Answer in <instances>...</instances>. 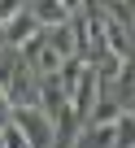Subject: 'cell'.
<instances>
[{
    "instance_id": "6da1fadb",
    "label": "cell",
    "mask_w": 135,
    "mask_h": 148,
    "mask_svg": "<svg viewBox=\"0 0 135 148\" xmlns=\"http://www.w3.org/2000/svg\"><path fill=\"white\" fill-rule=\"evenodd\" d=\"M9 122L26 135V144H31V148H57V122H52L39 105L13 109V118H9Z\"/></svg>"
},
{
    "instance_id": "7a4b0ae2",
    "label": "cell",
    "mask_w": 135,
    "mask_h": 148,
    "mask_svg": "<svg viewBox=\"0 0 135 148\" xmlns=\"http://www.w3.org/2000/svg\"><path fill=\"white\" fill-rule=\"evenodd\" d=\"M35 35H44V31H39V22L31 18V5H22V13H18V18L5 26V39H9V48H18V52H22V48H26Z\"/></svg>"
},
{
    "instance_id": "3957f363",
    "label": "cell",
    "mask_w": 135,
    "mask_h": 148,
    "mask_svg": "<svg viewBox=\"0 0 135 148\" xmlns=\"http://www.w3.org/2000/svg\"><path fill=\"white\" fill-rule=\"evenodd\" d=\"M126 113V105L118 100V96H100L96 100V109H92V118H87V126L83 131H100V126H113L118 118Z\"/></svg>"
},
{
    "instance_id": "277c9868",
    "label": "cell",
    "mask_w": 135,
    "mask_h": 148,
    "mask_svg": "<svg viewBox=\"0 0 135 148\" xmlns=\"http://www.w3.org/2000/svg\"><path fill=\"white\" fill-rule=\"evenodd\" d=\"M31 18L39 22V31H57L70 22V5H52V0H39V5H31Z\"/></svg>"
},
{
    "instance_id": "5b68a950",
    "label": "cell",
    "mask_w": 135,
    "mask_h": 148,
    "mask_svg": "<svg viewBox=\"0 0 135 148\" xmlns=\"http://www.w3.org/2000/svg\"><path fill=\"white\" fill-rule=\"evenodd\" d=\"M113 148H135V113L131 109L113 122Z\"/></svg>"
},
{
    "instance_id": "8992f818",
    "label": "cell",
    "mask_w": 135,
    "mask_h": 148,
    "mask_svg": "<svg viewBox=\"0 0 135 148\" xmlns=\"http://www.w3.org/2000/svg\"><path fill=\"white\" fill-rule=\"evenodd\" d=\"M5 148H31V144H26V135H22V131H18L13 122L5 126Z\"/></svg>"
},
{
    "instance_id": "52a82bcc",
    "label": "cell",
    "mask_w": 135,
    "mask_h": 148,
    "mask_svg": "<svg viewBox=\"0 0 135 148\" xmlns=\"http://www.w3.org/2000/svg\"><path fill=\"white\" fill-rule=\"evenodd\" d=\"M9 118H13V105H9L5 92H0V126H9Z\"/></svg>"
},
{
    "instance_id": "ba28073f",
    "label": "cell",
    "mask_w": 135,
    "mask_h": 148,
    "mask_svg": "<svg viewBox=\"0 0 135 148\" xmlns=\"http://www.w3.org/2000/svg\"><path fill=\"white\" fill-rule=\"evenodd\" d=\"M5 48H9V39H5V26H0V52H5Z\"/></svg>"
},
{
    "instance_id": "9c48e42d",
    "label": "cell",
    "mask_w": 135,
    "mask_h": 148,
    "mask_svg": "<svg viewBox=\"0 0 135 148\" xmlns=\"http://www.w3.org/2000/svg\"><path fill=\"white\" fill-rule=\"evenodd\" d=\"M0 148H5V126H0Z\"/></svg>"
}]
</instances>
